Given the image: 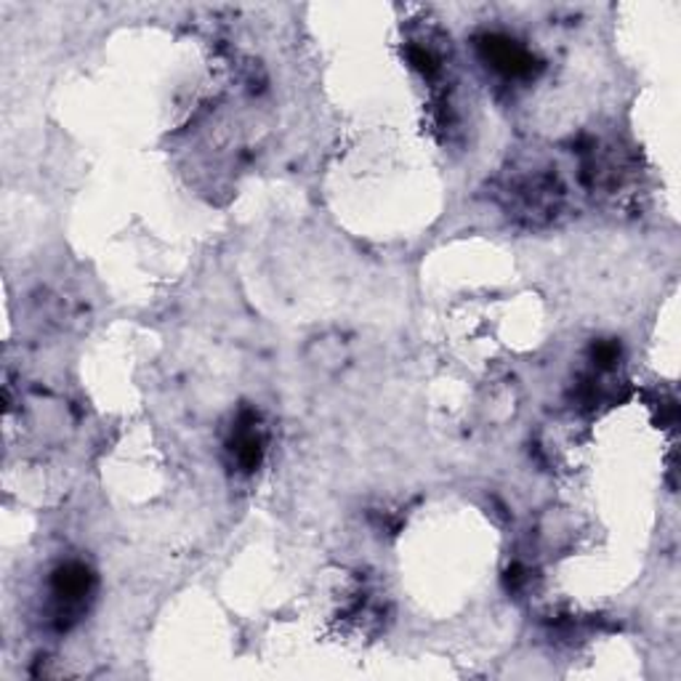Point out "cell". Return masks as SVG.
<instances>
[{"mask_svg":"<svg viewBox=\"0 0 681 681\" xmlns=\"http://www.w3.org/2000/svg\"><path fill=\"white\" fill-rule=\"evenodd\" d=\"M482 57L493 64L498 73L509 77H524L533 73V57L530 51H524L517 40L506 38V35H487L480 44Z\"/></svg>","mask_w":681,"mask_h":681,"instance_id":"cell-1","label":"cell"},{"mask_svg":"<svg viewBox=\"0 0 681 681\" xmlns=\"http://www.w3.org/2000/svg\"><path fill=\"white\" fill-rule=\"evenodd\" d=\"M91 572L86 570L83 565H77V561H73V565H64L62 570H57V575H53V596H57L59 602H62V612H59V618L64 620V615H73L75 609H81L83 599L88 596V591H91Z\"/></svg>","mask_w":681,"mask_h":681,"instance_id":"cell-2","label":"cell"},{"mask_svg":"<svg viewBox=\"0 0 681 681\" xmlns=\"http://www.w3.org/2000/svg\"><path fill=\"white\" fill-rule=\"evenodd\" d=\"M232 453H235L237 463H240L245 471L259 466L261 453H264V442H261L259 421H256L253 416H245V421L237 426L235 442H232Z\"/></svg>","mask_w":681,"mask_h":681,"instance_id":"cell-3","label":"cell"}]
</instances>
